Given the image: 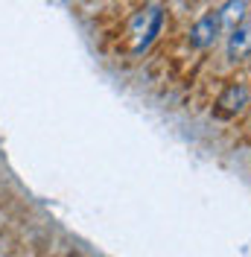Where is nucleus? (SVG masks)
<instances>
[{"instance_id": "3", "label": "nucleus", "mask_w": 251, "mask_h": 257, "mask_svg": "<svg viewBox=\"0 0 251 257\" xmlns=\"http://www.w3.org/2000/svg\"><path fill=\"white\" fill-rule=\"evenodd\" d=\"M225 35V27L219 21V12L210 9L202 18H196V24L190 27V47L193 50H210L216 41Z\"/></svg>"}, {"instance_id": "1", "label": "nucleus", "mask_w": 251, "mask_h": 257, "mask_svg": "<svg viewBox=\"0 0 251 257\" xmlns=\"http://www.w3.org/2000/svg\"><path fill=\"white\" fill-rule=\"evenodd\" d=\"M164 6H149L146 12H141V15L132 21V27H135V47H132V53L135 56H141V53H146V50L155 44V38L161 35V30H164Z\"/></svg>"}, {"instance_id": "5", "label": "nucleus", "mask_w": 251, "mask_h": 257, "mask_svg": "<svg viewBox=\"0 0 251 257\" xmlns=\"http://www.w3.org/2000/svg\"><path fill=\"white\" fill-rule=\"evenodd\" d=\"M248 9H251V0H225L219 9V21L225 30H231L234 24H239V21H245L248 18Z\"/></svg>"}, {"instance_id": "2", "label": "nucleus", "mask_w": 251, "mask_h": 257, "mask_svg": "<svg viewBox=\"0 0 251 257\" xmlns=\"http://www.w3.org/2000/svg\"><path fill=\"white\" fill-rule=\"evenodd\" d=\"M248 105H251V88L248 85H245V82H228V85L222 88V94L216 96L213 114H216L219 120H231L236 114H242Z\"/></svg>"}, {"instance_id": "4", "label": "nucleus", "mask_w": 251, "mask_h": 257, "mask_svg": "<svg viewBox=\"0 0 251 257\" xmlns=\"http://www.w3.org/2000/svg\"><path fill=\"white\" fill-rule=\"evenodd\" d=\"M225 56L228 62H242L245 56H251V15L225 30Z\"/></svg>"}]
</instances>
